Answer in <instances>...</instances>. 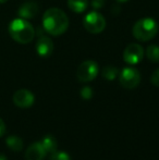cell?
Masks as SVG:
<instances>
[{"label":"cell","mask_w":159,"mask_h":160,"mask_svg":"<svg viewBox=\"0 0 159 160\" xmlns=\"http://www.w3.org/2000/svg\"><path fill=\"white\" fill-rule=\"evenodd\" d=\"M42 26L45 31L50 35H61L69 28L68 15L59 8L48 9L42 17Z\"/></svg>","instance_id":"cell-1"},{"label":"cell","mask_w":159,"mask_h":160,"mask_svg":"<svg viewBox=\"0 0 159 160\" xmlns=\"http://www.w3.org/2000/svg\"><path fill=\"white\" fill-rule=\"evenodd\" d=\"M9 34L15 42L20 44H28L34 38L35 31L27 20L17 18L13 20L9 25Z\"/></svg>","instance_id":"cell-2"},{"label":"cell","mask_w":159,"mask_h":160,"mask_svg":"<svg viewBox=\"0 0 159 160\" xmlns=\"http://www.w3.org/2000/svg\"><path fill=\"white\" fill-rule=\"evenodd\" d=\"M158 30V23L153 18H143L134 24L132 33L137 40L148 42L157 35Z\"/></svg>","instance_id":"cell-3"},{"label":"cell","mask_w":159,"mask_h":160,"mask_svg":"<svg viewBox=\"0 0 159 160\" xmlns=\"http://www.w3.org/2000/svg\"><path fill=\"white\" fill-rule=\"evenodd\" d=\"M83 25L87 32L92 34H98L102 33L106 28V20H105L104 15L100 14L99 12L92 11L84 18Z\"/></svg>","instance_id":"cell-4"},{"label":"cell","mask_w":159,"mask_h":160,"mask_svg":"<svg viewBox=\"0 0 159 160\" xmlns=\"http://www.w3.org/2000/svg\"><path fill=\"white\" fill-rule=\"evenodd\" d=\"M98 72H99L98 64L94 60H86L79 65L77 76L80 82L87 83L93 81L98 75Z\"/></svg>","instance_id":"cell-5"},{"label":"cell","mask_w":159,"mask_h":160,"mask_svg":"<svg viewBox=\"0 0 159 160\" xmlns=\"http://www.w3.org/2000/svg\"><path fill=\"white\" fill-rule=\"evenodd\" d=\"M121 86L127 89H133L138 86L141 82V74L135 68L127 67L121 71L119 75Z\"/></svg>","instance_id":"cell-6"},{"label":"cell","mask_w":159,"mask_h":160,"mask_svg":"<svg viewBox=\"0 0 159 160\" xmlns=\"http://www.w3.org/2000/svg\"><path fill=\"white\" fill-rule=\"evenodd\" d=\"M144 57V48L138 44H130L123 51V60L127 64H137Z\"/></svg>","instance_id":"cell-7"},{"label":"cell","mask_w":159,"mask_h":160,"mask_svg":"<svg viewBox=\"0 0 159 160\" xmlns=\"http://www.w3.org/2000/svg\"><path fill=\"white\" fill-rule=\"evenodd\" d=\"M34 101L35 97L28 89H19L13 95V102L19 108H30Z\"/></svg>","instance_id":"cell-8"},{"label":"cell","mask_w":159,"mask_h":160,"mask_svg":"<svg viewBox=\"0 0 159 160\" xmlns=\"http://www.w3.org/2000/svg\"><path fill=\"white\" fill-rule=\"evenodd\" d=\"M47 152L40 142L33 143L27 147L25 152V160H42L46 157Z\"/></svg>","instance_id":"cell-9"},{"label":"cell","mask_w":159,"mask_h":160,"mask_svg":"<svg viewBox=\"0 0 159 160\" xmlns=\"http://www.w3.org/2000/svg\"><path fill=\"white\" fill-rule=\"evenodd\" d=\"M36 51L40 57H49L53 51V42L48 36H40L36 42Z\"/></svg>","instance_id":"cell-10"},{"label":"cell","mask_w":159,"mask_h":160,"mask_svg":"<svg viewBox=\"0 0 159 160\" xmlns=\"http://www.w3.org/2000/svg\"><path fill=\"white\" fill-rule=\"evenodd\" d=\"M17 13L22 19H33L38 13V6L34 1H26L20 7Z\"/></svg>","instance_id":"cell-11"},{"label":"cell","mask_w":159,"mask_h":160,"mask_svg":"<svg viewBox=\"0 0 159 160\" xmlns=\"http://www.w3.org/2000/svg\"><path fill=\"white\" fill-rule=\"evenodd\" d=\"M40 143L44 146L45 150H46L47 152L52 154V152H55L56 150H57V146H58L57 139H56L55 136H52V135H45L42 141H40Z\"/></svg>","instance_id":"cell-12"},{"label":"cell","mask_w":159,"mask_h":160,"mask_svg":"<svg viewBox=\"0 0 159 160\" xmlns=\"http://www.w3.org/2000/svg\"><path fill=\"white\" fill-rule=\"evenodd\" d=\"M6 144L13 152H21L23 148V141L17 135H10L6 138Z\"/></svg>","instance_id":"cell-13"},{"label":"cell","mask_w":159,"mask_h":160,"mask_svg":"<svg viewBox=\"0 0 159 160\" xmlns=\"http://www.w3.org/2000/svg\"><path fill=\"white\" fill-rule=\"evenodd\" d=\"M88 0H68V7L77 13H82L88 8Z\"/></svg>","instance_id":"cell-14"},{"label":"cell","mask_w":159,"mask_h":160,"mask_svg":"<svg viewBox=\"0 0 159 160\" xmlns=\"http://www.w3.org/2000/svg\"><path fill=\"white\" fill-rule=\"evenodd\" d=\"M118 73H119V71H118L117 68L113 67V65H107V67H105L102 71V78H106V80H108V81L115 80V78H117Z\"/></svg>","instance_id":"cell-15"},{"label":"cell","mask_w":159,"mask_h":160,"mask_svg":"<svg viewBox=\"0 0 159 160\" xmlns=\"http://www.w3.org/2000/svg\"><path fill=\"white\" fill-rule=\"evenodd\" d=\"M146 56L149 61L155 63L159 62V47L157 45H149L146 49Z\"/></svg>","instance_id":"cell-16"},{"label":"cell","mask_w":159,"mask_h":160,"mask_svg":"<svg viewBox=\"0 0 159 160\" xmlns=\"http://www.w3.org/2000/svg\"><path fill=\"white\" fill-rule=\"evenodd\" d=\"M49 160H71L70 156L66 152H52Z\"/></svg>","instance_id":"cell-17"},{"label":"cell","mask_w":159,"mask_h":160,"mask_svg":"<svg viewBox=\"0 0 159 160\" xmlns=\"http://www.w3.org/2000/svg\"><path fill=\"white\" fill-rule=\"evenodd\" d=\"M80 95L84 99H91L93 97V89L89 86H84L80 91Z\"/></svg>","instance_id":"cell-18"},{"label":"cell","mask_w":159,"mask_h":160,"mask_svg":"<svg viewBox=\"0 0 159 160\" xmlns=\"http://www.w3.org/2000/svg\"><path fill=\"white\" fill-rule=\"evenodd\" d=\"M151 83L156 87H159V69L155 70L151 76Z\"/></svg>","instance_id":"cell-19"},{"label":"cell","mask_w":159,"mask_h":160,"mask_svg":"<svg viewBox=\"0 0 159 160\" xmlns=\"http://www.w3.org/2000/svg\"><path fill=\"white\" fill-rule=\"evenodd\" d=\"M105 3V0H92V6L94 9H100L102 8Z\"/></svg>","instance_id":"cell-20"},{"label":"cell","mask_w":159,"mask_h":160,"mask_svg":"<svg viewBox=\"0 0 159 160\" xmlns=\"http://www.w3.org/2000/svg\"><path fill=\"white\" fill-rule=\"evenodd\" d=\"M6 133V124L2 121V119L0 118V137L3 136V134Z\"/></svg>","instance_id":"cell-21"},{"label":"cell","mask_w":159,"mask_h":160,"mask_svg":"<svg viewBox=\"0 0 159 160\" xmlns=\"http://www.w3.org/2000/svg\"><path fill=\"white\" fill-rule=\"evenodd\" d=\"M0 160H8V159H7V157L4 156V155L0 154Z\"/></svg>","instance_id":"cell-22"},{"label":"cell","mask_w":159,"mask_h":160,"mask_svg":"<svg viewBox=\"0 0 159 160\" xmlns=\"http://www.w3.org/2000/svg\"><path fill=\"white\" fill-rule=\"evenodd\" d=\"M118 2H127V1H129V0H117Z\"/></svg>","instance_id":"cell-23"},{"label":"cell","mask_w":159,"mask_h":160,"mask_svg":"<svg viewBox=\"0 0 159 160\" xmlns=\"http://www.w3.org/2000/svg\"><path fill=\"white\" fill-rule=\"evenodd\" d=\"M8 0H0V3H6Z\"/></svg>","instance_id":"cell-24"}]
</instances>
